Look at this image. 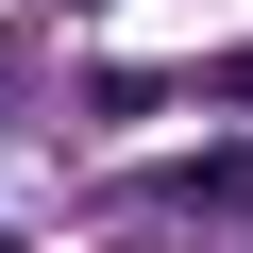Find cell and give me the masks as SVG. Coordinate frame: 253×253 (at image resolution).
<instances>
[{
  "label": "cell",
  "instance_id": "1",
  "mask_svg": "<svg viewBox=\"0 0 253 253\" xmlns=\"http://www.w3.org/2000/svg\"><path fill=\"white\" fill-rule=\"evenodd\" d=\"M186 186H203V203H219V219H253V152H203V169H186Z\"/></svg>",
  "mask_w": 253,
  "mask_h": 253
},
{
  "label": "cell",
  "instance_id": "2",
  "mask_svg": "<svg viewBox=\"0 0 253 253\" xmlns=\"http://www.w3.org/2000/svg\"><path fill=\"white\" fill-rule=\"evenodd\" d=\"M219 84H236V101H253V51H236V68H219Z\"/></svg>",
  "mask_w": 253,
  "mask_h": 253
}]
</instances>
